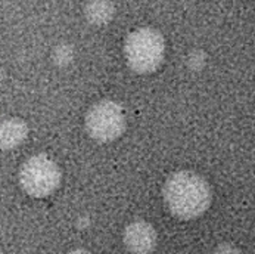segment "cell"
<instances>
[{"instance_id": "obj_4", "label": "cell", "mask_w": 255, "mask_h": 254, "mask_svg": "<svg viewBox=\"0 0 255 254\" xmlns=\"http://www.w3.org/2000/svg\"><path fill=\"white\" fill-rule=\"evenodd\" d=\"M86 130L98 142H112L126 130V115L120 104L104 99L95 104L86 115Z\"/></svg>"}, {"instance_id": "obj_9", "label": "cell", "mask_w": 255, "mask_h": 254, "mask_svg": "<svg viewBox=\"0 0 255 254\" xmlns=\"http://www.w3.org/2000/svg\"><path fill=\"white\" fill-rule=\"evenodd\" d=\"M189 64H190L192 67L195 65L196 68H198L201 64H204V56H202V53H198V52H196V53H192L190 58H189Z\"/></svg>"}, {"instance_id": "obj_5", "label": "cell", "mask_w": 255, "mask_h": 254, "mask_svg": "<svg viewBox=\"0 0 255 254\" xmlns=\"http://www.w3.org/2000/svg\"><path fill=\"white\" fill-rule=\"evenodd\" d=\"M124 244L131 253H150L156 247V232L147 222H133L124 231Z\"/></svg>"}, {"instance_id": "obj_10", "label": "cell", "mask_w": 255, "mask_h": 254, "mask_svg": "<svg viewBox=\"0 0 255 254\" xmlns=\"http://www.w3.org/2000/svg\"><path fill=\"white\" fill-rule=\"evenodd\" d=\"M219 250H223V252H220V253H238V250L235 249V247H227V246H220L219 249H217V252Z\"/></svg>"}, {"instance_id": "obj_6", "label": "cell", "mask_w": 255, "mask_h": 254, "mask_svg": "<svg viewBox=\"0 0 255 254\" xmlns=\"http://www.w3.org/2000/svg\"><path fill=\"white\" fill-rule=\"evenodd\" d=\"M28 136V127L21 118H6L0 121V149H13Z\"/></svg>"}, {"instance_id": "obj_1", "label": "cell", "mask_w": 255, "mask_h": 254, "mask_svg": "<svg viewBox=\"0 0 255 254\" xmlns=\"http://www.w3.org/2000/svg\"><path fill=\"white\" fill-rule=\"evenodd\" d=\"M162 195L170 212L184 220L202 216L213 201L211 188L207 181L186 170L177 172L167 179Z\"/></svg>"}, {"instance_id": "obj_11", "label": "cell", "mask_w": 255, "mask_h": 254, "mask_svg": "<svg viewBox=\"0 0 255 254\" xmlns=\"http://www.w3.org/2000/svg\"><path fill=\"white\" fill-rule=\"evenodd\" d=\"M3 77H4V74H3V70L0 68V84H1V81H3Z\"/></svg>"}, {"instance_id": "obj_2", "label": "cell", "mask_w": 255, "mask_h": 254, "mask_svg": "<svg viewBox=\"0 0 255 254\" xmlns=\"http://www.w3.org/2000/svg\"><path fill=\"white\" fill-rule=\"evenodd\" d=\"M127 65L137 74L156 71L165 56V40L153 28H139L130 33L124 43Z\"/></svg>"}, {"instance_id": "obj_8", "label": "cell", "mask_w": 255, "mask_h": 254, "mask_svg": "<svg viewBox=\"0 0 255 254\" xmlns=\"http://www.w3.org/2000/svg\"><path fill=\"white\" fill-rule=\"evenodd\" d=\"M53 62L58 67H67L73 62L74 59V49L70 44H59L53 49Z\"/></svg>"}, {"instance_id": "obj_3", "label": "cell", "mask_w": 255, "mask_h": 254, "mask_svg": "<svg viewBox=\"0 0 255 254\" xmlns=\"http://www.w3.org/2000/svg\"><path fill=\"white\" fill-rule=\"evenodd\" d=\"M61 178L58 164L43 154L30 157L19 170L21 188L34 198L53 194L61 185Z\"/></svg>"}, {"instance_id": "obj_7", "label": "cell", "mask_w": 255, "mask_h": 254, "mask_svg": "<svg viewBox=\"0 0 255 254\" xmlns=\"http://www.w3.org/2000/svg\"><path fill=\"white\" fill-rule=\"evenodd\" d=\"M86 18L93 25L108 24L114 16V6L108 0H92L84 9Z\"/></svg>"}]
</instances>
